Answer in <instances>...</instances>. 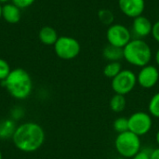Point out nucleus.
<instances>
[{
  "mask_svg": "<svg viewBox=\"0 0 159 159\" xmlns=\"http://www.w3.org/2000/svg\"><path fill=\"white\" fill-rule=\"evenodd\" d=\"M12 141L15 147L20 151L33 153L44 144L45 131L39 124L26 122L17 127Z\"/></svg>",
  "mask_w": 159,
  "mask_h": 159,
  "instance_id": "1",
  "label": "nucleus"
},
{
  "mask_svg": "<svg viewBox=\"0 0 159 159\" xmlns=\"http://www.w3.org/2000/svg\"><path fill=\"white\" fill-rule=\"evenodd\" d=\"M3 85L9 95L17 100L26 99L30 96L33 89L31 75L22 68L11 70L8 76L3 81Z\"/></svg>",
  "mask_w": 159,
  "mask_h": 159,
  "instance_id": "2",
  "label": "nucleus"
},
{
  "mask_svg": "<svg viewBox=\"0 0 159 159\" xmlns=\"http://www.w3.org/2000/svg\"><path fill=\"white\" fill-rule=\"evenodd\" d=\"M124 60L129 64L137 67H143L150 64L153 57L152 48L143 39H131L123 48Z\"/></svg>",
  "mask_w": 159,
  "mask_h": 159,
  "instance_id": "3",
  "label": "nucleus"
},
{
  "mask_svg": "<svg viewBox=\"0 0 159 159\" xmlns=\"http://www.w3.org/2000/svg\"><path fill=\"white\" fill-rule=\"evenodd\" d=\"M115 148L120 157L132 158L142 150L141 138L129 130L118 133L115 139Z\"/></svg>",
  "mask_w": 159,
  "mask_h": 159,
  "instance_id": "4",
  "label": "nucleus"
},
{
  "mask_svg": "<svg viewBox=\"0 0 159 159\" xmlns=\"http://www.w3.org/2000/svg\"><path fill=\"white\" fill-rule=\"evenodd\" d=\"M53 47L56 55L60 59L65 61H70L76 58L81 51L79 42L75 38L68 35L59 36Z\"/></svg>",
  "mask_w": 159,
  "mask_h": 159,
  "instance_id": "5",
  "label": "nucleus"
},
{
  "mask_svg": "<svg viewBox=\"0 0 159 159\" xmlns=\"http://www.w3.org/2000/svg\"><path fill=\"white\" fill-rule=\"evenodd\" d=\"M137 85V75L129 69H123L111 81V88L116 94L126 96L130 93Z\"/></svg>",
  "mask_w": 159,
  "mask_h": 159,
  "instance_id": "6",
  "label": "nucleus"
},
{
  "mask_svg": "<svg viewBox=\"0 0 159 159\" xmlns=\"http://www.w3.org/2000/svg\"><path fill=\"white\" fill-rule=\"evenodd\" d=\"M153 127V117L149 113L139 111L129 117V129L138 136L146 135Z\"/></svg>",
  "mask_w": 159,
  "mask_h": 159,
  "instance_id": "7",
  "label": "nucleus"
},
{
  "mask_svg": "<svg viewBox=\"0 0 159 159\" xmlns=\"http://www.w3.org/2000/svg\"><path fill=\"white\" fill-rule=\"evenodd\" d=\"M106 38L108 44L124 48L131 40V34L127 26L120 23H114L108 27Z\"/></svg>",
  "mask_w": 159,
  "mask_h": 159,
  "instance_id": "8",
  "label": "nucleus"
},
{
  "mask_svg": "<svg viewBox=\"0 0 159 159\" xmlns=\"http://www.w3.org/2000/svg\"><path fill=\"white\" fill-rule=\"evenodd\" d=\"M158 68L152 64L142 67L137 75V84L145 89L154 88L158 83Z\"/></svg>",
  "mask_w": 159,
  "mask_h": 159,
  "instance_id": "9",
  "label": "nucleus"
},
{
  "mask_svg": "<svg viewBox=\"0 0 159 159\" xmlns=\"http://www.w3.org/2000/svg\"><path fill=\"white\" fill-rule=\"evenodd\" d=\"M118 7L125 16L135 19L143 15L145 9V0H118Z\"/></svg>",
  "mask_w": 159,
  "mask_h": 159,
  "instance_id": "10",
  "label": "nucleus"
},
{
  "mask_svg": "<svg viewBox=\"0 0 159 159\" xmlns=\"http://www.w3.org/2000/svg\"><path fill=\"white\" fill-rule=\"evenodd\" d=\"M153 23L145 16L141 15L133 19L132 22V31L133 34L140 39H143L152 34Z\"/></svg>",
  "mask_w": 159,
  "mask_h": 159,
  "instance_id": "11",
  "label": "nucleus"
},
{
  "mask_svg": "<svg viewBox=\"0 0 159 159\" xmlns=\"http://www.w3.org/2000/svg\"><path fill=\"white\" fill-rule=\"evenodd\" d=\"M2 18L7 23L16 24L21 19V9L13 3H6L2 6Z\"/></svg>",
  "mask_w": 159,
  "mask_h": 159,
  "instance_id": "12",
  "label": "nucleus"
},
{
  "mask_svg": "<svg viewBox=\"0 0 159 159\" xmlns=\"http://www.w3.org/2000/svg\"><path fill=\"white\" fill-rule=\"evenodd\" d=\"M39 40L46 46H54L59 38L57 31L51 26H44L40 29L38 34Z\"/></svg>",
  "mask_w": 159,
  "mask_h": 159,
  "instance_id": "13",
  "label": "nucleus"
},
{
  "mask_svg": "<svg viewBox=\"0 0 159 159\" xmlns=\"http://www.w3.org/2000/svg\"><path fill=\"white\" fill-rule=\"evenodd\" d=\"M102 56L109 62L110 61H120L122 59H124L123 48L108 44L102 49Z\"/></svg>",
  "mask_w": 159,
  "mask_h": 159,
  "instance_id": "14",
  "label": "nucleus"
},
{
  "mask_svg": "<svg viewBox=\"0 0 159 159\" xmlns=\"http://www.w3.org/2000/svg\"><path fill=\"white\" fill-rule=\"evenodd\" d=\"M16 129L17 126L13 119H2L0 121V138L12 139Z\"/></svg>",
  "mask_w": 159,
  "mask_h": 159,
  "instance_id": "15",
  "label": "nucleus"
},
{
  "mask_svg": "<svg viewBox=\"0 0 159 159\" xmlns=\"http://www.w3.org/2000/svg\"><path fill=\"white\" fill-rule=\"evenodd\" d=\"M109 106H110V109L114 113H116V114L122 113L126 109V106H127L126 97L124 95L115 93L110 100Z\"/></svg>",
  "mask_w": 159,
  "mask_h": 159,
  "instance_id": "16",
  "label": "nucleus"
},
{
  "mask_svg": "<svg viewBox=\"0 0 159 159\" xmlns=\"http://www.w3.org/2000/svg\"><path fill=\"white\" fill-rule=\"evenodd\" d=\"M123 69H122V65L120 61H110L103 68V75L107 78L113 79Z\"/></svg>",
  "mask_w": 159,
  "mask_h": 159,
  "instance_id": "17",
  "label": "nucleus"
},
{
  "mask_svg": "<svg viewBox=\"0 0 159 159\" xmlns=\"http://www.w3.org/2000/svg\"><path fill=\"white\" fill-rule=\"evenodd\" d=\"M98 18H99L100 21L102 24L108 25V26L114 24V21H115V15L108 8H102V9H100L99 12H98Z\"/></svg>",
  "mask_w": 159,
  "mask_h": 159,
  "instance_id": "18",
  "label": "nucleus"
},
{
  "mask_svg": "<svg viewBox=\"0 0 159 159\" xmlns=\"http://www.w3.org/2000/svg\"><path fill=\"white\" fill-rule=\"evenodd\" d=\"M113 128L115 131L117 132V134L129 130V118L125 116H119L116 118L113 123Z\"/></svg>",
  "mask_w": 159,
  "mask_h": 159,
  "instance_id": "19",
  "label": "nucleus"
},
{
  "mask_svg": "<svg viewBox=\"0 0 159 159\" xmlns=\"http://www.w3.org/2000/svg\"><path fill=\"white\" fill-rule=\"evenodd\" d=\"M148 111L152 117L159 118V92L156 93L149 101Z\"/></svg>",
  "mask_w": 159,
  "mask_h": 159,
  "instance_id": "20",
  "label": "nucleus"
},
{
  "mask_svg": "<svg viewBox=\"0 0 159 159\" xmlns=\"http://www.w3.org/2000/svg\"><path fill=\"white\" fill-rule=\"evenodd\" d=\"M11 72V69H10V66L8 64V62L0 58V81H4L9 75V73Z\"/></svg>",
  "mask_w": 159,
  "mask_h": 159,
  "instance_id": "21",
  "label": "nucleus"
},
{
  "mask_svg": "<svg viewBox=\"0 0 159 159\" xmlns=\"http://www.w3.org/2000/svg\"><path fill=\"white\" fill-rule=\"evenodd\" d=\"M34 1L35 0H11V3H13L20 9H24L31 7L34 3Z\"/></svg>",
  "mask_w": 159,
  "mask_h": 159,
  "instance_id": "22",
  "label": "nucleus"
},
{
  "mask_svg": "<svg viewBox=\"0 0 159 159\" xmlns=\"http://www.w3.org/2000/svg\"><path fill=\"white\" fill-rule=\"evenodd\" d=\"M23 116V110L20 108H13L11 111V119L15 120H19L20 117H22Z\"/></svg>",
  "mask_w": 159,
  "mask_h": 159,
  "instance_id": "23",
  "label": "nucleus"
},
{
  "mask_svg": "<svg viewBox=\"0 0 159 159\" xmlns=\"http://www.w3.org/2000/svg\"><path fill=\"white\" fill-rule=\"evenodd\" d=\"M151 151L147 150H141L137 155H135L131 159H150Z\"/></svg>",
  "mask_w": 159,
  "mask_h": 159,
  "instance_id": "24",
  "label": "nucleus"
},
{
  "mask_svg": "<svg viewBox=\"0 0 159 159\" xmlns=\"http://www.w3.org/2000/svg\"><path fill=\"white\" fill-rule=\"evenodd\" d=\"M152 35L154 39L159 43V20L156 21L153 24V29H152Z\"/></svg>",
  "mask_w": 159,
  "mask_h": 159,
  "instance_id": "25",
  "label": "nucleus"
},
{
  "mask_svg": "<svg viewBox=\"0 0 159 159\" xmlns=\"http://www.w3.org/2000/svg\"><path fill=\"white\" fill-rule=\"evenodd\" d=\"M150 159H159V147L151 151Z\"/></svg>",
  "mask_w": 159,
  "mask_h": 159,
  "instance_id": "26",
  "label": "nucleus"
},
{
  "mask_svg": "<svg viewBox=\"0 0 159 159\" xmlns=\"http://www.w3.org/2000/svg\"><path fill=\"white\" fill-rule=\"evenodd\" d=\"M155 61L157 62V65L159 67V48H157V52H156V55H155Z\"/></svg>",
  "mask_w": 159,
  "mask_h": 159,
  "instance_id": "27",
  "label": "nucleus"
},
{
  "mask_svg": "<svg viewBox=\"0 0 159 159\" xmlns=\"http://www.w3.org/2000/svg\"><path fill=\"white\" fill-rule=\"evenodd\" d=\"M156 143H157V144L158 145L159 147V129L156 133Z\"/></svg>",
  "mask_w": 159,
  "mask_h": 159,
  "instance_id": "28",
  "label": "nucleus"
},
{
  "mask_svg": "<svg viewBox=\"0 0 159 159\" xmlns=\"http://www.w3.org/2000/svg\"><path fill=\"white\" fill-rule=\"evenodd\" d=\"M9 1H11V0H0V4H6V3H8Z\"/></svg>",
  "mask_w": 159,
  "mask_h": 159,
  "instance_id": "29",
  "label": "nucleus"
},
{
  "mask_svg": "<svg viewBox=\"0 0 159 159\" xmlns=\"http://www.w3.org/2000/svg\"><path fill=\"white\" fill-rule=\"evenodd\" d=\"M2 18V5L0 4V19Z\"/></svg>",
  "mask_w": 159,
  "mask_h": 159,
  "instance_id": "30",
  "label": "nucleus"
},
{
  "mask_svg": "<svg viewBox=\"0 0 159 159\" xmlns=\"http://www.w3.org/2000/svg\"><path fill=\"white\" fill-rule=\"evenodd\" d=\"M0 159H3V155H2V152L0 150Z\"/></svg>",
  "mask_w": 159,
  "mask_h": 159,
  "instance_id": "31",
  "label": "nucleus"
},
{
  "mask_svg": "<svg viewBox=\"0 0 159 159\" xmlns=\"http://www.w3.org/2000/svg\"><path fill=\"white\" fill-rule=\"evenodd\" d=\"M116 159H128V158H125V157H119L118 158H116Z\"/></svg>",
  "mask_w": 159,
  "mask_h": 159,
  "instance_id": "32",
  "label": "nucleus"
},
{
  "mask_svg": "<svg viewBox=\"0 0 159 159\" xmlns=\"http://www.w3.org/2000/svg\"><path fill=\"white\" fill-rule=\"evenodd\" d=\"M0 140H1V138H0Z\"/></svg>",
  "mask_w": 159,
  "mask_h": 159,
  "instance_id": "33",
  "label": "nucleus"
}]
</instances>
